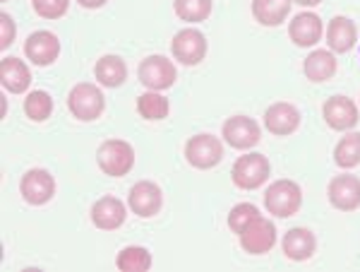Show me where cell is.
Segmentation results:
<instances>
[{"instance_id":"obj_23","label":"cell","mask_w":360,"mask_h":272,"mask_svg":"<svg viewBox=\"0 0 360 272\" xmlns=\"http://www.w3.org/2000/svg\"><path fill=\"white\" fill-rule=\"evenodd\" d=\"M94 78L98 80V85L103 87H120L127 80V66L120 56H103L96 61L94 66Z\"/></svg>"},{"instance_id":"obj_32","label":"cell","mask_w":360,"mask_h":272,"mask_svg":"<svg viewBox=\"0 0 360 272\" xmlns=\"http://www.w3.org/2000/svg\"><path fill=\"white\" fill-rule=\"evenodd\" d=\"M77 3L82 5V8H86V10H98L101 5H106L108 0H77Z\"/></svg>"},{"instance_id":"obj_17","label":"cell","mask_w":360,"mask_h":272,"mask_svg":"<svg viewBox=\"0 0 360 272\" xmlns=\"http://www.w3.org/2000/svg\"><path fill=\"white\" fill-rule=\"evenodd\" d=\"M0 85L10 94H25L32 85V73H29L27 63L15 56H5L0 61Z\"/></svg>"},{"instance_id":"obj_27","label":"cell","mask_w":360,"mask_h":272,"mask_svg":"<svg viewBox=\"0 0 360 272\" xmlns=\"http://www.w3.org/2000/svg\"><path fill=\"white\" fill-rule=\"evenodd\" d=\"M25 113L34 123H44L46 118H51V113H53V99H51L49 92L44 89L29 92L25 99Z\"/></svg>"},{"instance_id":"obj_22","label":"cell","mask_w":360,"mask_h":272,"mask_svg":"<svg viewBox=\"0 0 360 272\" xmlns=\"http://www.w3.org/2000/svg\"><path fill=\"white\" fill-rule=\"evenodd\" d=\"M291 0H252V17L262 27H278L291 15Z\"/></svg>"},{"instance_id":"obj_13","label":"cell","mask_w":360,"mask_h":272,"mask_svg":"<svg viewBox=\"0 0 360 272\" xmlns=\"http://www.w3.org/2000/svg\"><path fill=\"white\" fill-rule=\"evenodd\" d=\"M25 56L34 66L46 68L51 63L58 61L60 56V42L53 32H46V29H39V32L29 34L27 42H25Z\"/></svg>"},{"instance_id":"obj_9","label":"cell","mask_w":360,"mask_h":272,"mask_svg":"<svg viewBox=\"0 0 360 272\" xmlns=\"http://www.w3.org/2000/svg\"><path fill=\"white\" fill-rule=\"evenodd\" d=\"M221 135L229 147L233 149H250L262 140V128L255 118L250 116H231L226 118Z\"/></svg>"},{"instance_id":"obj_1","label":"cell","mask_w":360,"mask_h":272,"mask_svg":"<svg viewBox=\"0 0 360 272\" xmlns=\"http://www.w3.org/2000/svg\"><path fill=\"white\" fill-rule=\"evenodd\" d=\"M300 205H303V190L295 181L288 178H278L264 190V207L269 215L278 219H286L298 215Z\"/></svg>"},{"instance_id":"obj_33","label":"cell","mask_w":360,"mask_h":272,"mask_svg":"<svg viewBox=\"0 0 360 272\" xmlns=\"http://www.w3.org/2000/svg\"><path fill=\"white\" fill-rule=\"evenodd\" d=\"M293 5H300V8H315V5H319L322 0H291Z\"/></svg>"},{"instance_id":"obj_7","label":"cell","mask_w":360,"mask_h":272,"mask_svg":"<svg viewBox=\"0 0 360 272\" xmlns=\"http://www.w3.org/2000/svg\"><path fill=\"white\" fill-rule=\"evenodd\" d=\"M171 54L178 63H183V66H188V68L200 66L207 58V37L200 29H193V27L180 29L171 42Z\"/></svg>"},{"instance_id":"obj_19","label":"cell","mask_w":360,"mask_h":272,"mask_svg":"<svg viewBox=\"0 0 360 272\" xmlns=\"http://www.w3.org/2000/svg\"><path fill=\"white\" fill-rule=\"evenodd\" d=\"M288 37L300 49H310L322 39V20L315 13H300L295 15L288 25Z\"/></svg>"},{"instance_id":"obj_24","label":"cell","mask_w":360,"mask_h":272,"mask_svg":"<svg viewBox=\"0 0 360 272\" xmlns=\"http://www.w3.org/2000/svg\"><path fill=\"white\" fill-rule=\"evenodd\" d=\"M137 113L147 120H164L171 113V104L164 94L149 89L142 97H137Z\"/></svg>"},{"instance_id":"obj_34","label":"cell","mask_w":360,"mask_h":272,"mask_svg":"<svg viewBox=\"0 0 360 272\" xmlns=\"http://www.w3.org/2000/svg\"><path fill=\"white\" fill-rule=\"evenodd\" d=\"M3 3H5V0H3Z\"/></svg>"},{"instance_id":"obj_28","label":"cell","mask_w":360,"mask_h":272,"mask_svg":"<svg viewBox=\"0 0 360 272\" xmlns=\"http://www.w3.org/2000/svg\"><path fill=\"white\" fill-rule=\"evenodd\" d=\"M173 10L183 22H205L212 15V0H173Z\"/></svg>"},{"instance_id":"obj_15","label":"cell","mask_w":360,"mask_h":272,"mask_svg":"<svg viewBox=\"0 0 360 272\" xmlns=\"http://www.w3.org/2000/svg\"><path fill=\"white\" fill-rule=\"evenodd\" d=\"M264 128L276 137L293 135L300 128V111L288 101H276L264 111Z\"/></svg>"},{"instance_id":"obj_5","label":"cell","mask_w":360,"mask_h":272,"mask_svg":"<svg viewBox=\"0 0 360 272\" xmlns=\"http://www.w3.org/2000/svg\"><path fill=\"white\" fill-rule=\"evenodd\" d=\"M185 157H188V164L195 166V169H214L224 159V142L219 137L209 135V132H200V135L190 137L188 144H185Z\"/></svg>"},{"instance_id":"obj_30","label":"cell","mask_w":360,"mask_h":272,"mask_svg":"<svg viewBox=\"0 0 360 272\" xmlns=\"http://www.w3.org/2000/svg\"><path fill=\"white\" fill-rule=\"evenodd\" d=\"M32 8L44 20H60L68 13L70 0H32Z\"/></svg>"},{"instance_id":"obj_25","label":"cell","mask_w":360,"mask_h":272,"mask_svg":"<svg viewBox=\"0 0 360 272\" xmlns=\"http://www.w3.org/2000/svg\"><path fill=\"white\" fill-rule=\"evenodd\" d=\"M334 161L341 169H353L360 164V132H346L334 147Z\"/></svg>"},{"instance_id":"obj_21","label":"cell","mask_w":360,"mask_h":272,"mask_svg":"<svg viewBox=\"0 0 360 272\" xmlns=\"http://www.w3.org/2000/svg\"><path fill=\"white\" fill-rule=\"evenodd\" d=\"M336 68H339V63H336L334 51H322V49L312 51V54L307 56L305 63H303L305 78L310 80V82H315V85L329 82V80L336 75Z\"/></svg>"},{"instance_id":"obj_6","label":"cell","mask_w":360,"mask_h":272,"mask_svg":"<svg viewBox=\"0 0 360 272\" xmlns=\"http://www.w3.org/2000/svg\"><path fill=\"white\" fill-rule=\"evenodd\" d=\"M137 78L147 89L164 92L168 87L176 85L178 73H176V66H173L166 56H147L142 63H139Z\"/></svg>"},{"instance_id":"obj_26","label":"cell","mask_w":360,"mask_h":272,"mask_svg":"<svg viewBox=\"0 0 360 272\" xmlns=\"http://www.w3.org/2000/svg\"><path fill=\"white\" fill-rule=\"evenodd\" d=\"M120 272H144L152 268V253L142 246H127L115 258Z\"/></svg>"},{"instance_id":"obj_16","label":"cell","mask_w":360,"mask_h":272,"mask_svg":"<svg viewBox=\"0 0 360 272\" xmlns=\"http://www.w3.org/2000/svg\"><path fill=\"white\" fill-rule=\"evenodd\" d=\"M125 217H127V207L123 205V200L113 198V195L98 198L91 205V222H94L96 229L103 231L120 229L125 224Z\"/></svg>"},{"instance_id":"obj_8","label":"cell","mask_w":360,"mask_h":272,"mask_svg":"<svg viewBox=\"0 0 360 272\" xmlns=\"http://www.w3.org/2000/svg\"><path fill=\"white\" fill-rule=\"evenodd\" d=\"M238 239H240V248L250 256H264L276 244V227L271 219H264L259 215L238 234Z\"/></svg>"},{"instance_id":"obj_2","label":"cell","mask_w":360,"mask_h":272,"mask_svg":"<svg viewBox=\"0 0 360 272\" xmlns=\"http://www.w3.org/2000/svg\"><path fill=\"white\" fill-rule=\"evenodd\" d=\"M96 164L106 176L123 178L135 166V149L125 140H106L96 149Z\"/></svg>"},{"instance_id":"obj_4","label":"cell","mask_w":360,"mask_h":272,"mask_svg":"<svg viewBox=\"0 0 360 272\" xmlns=\"http://www.w3.org/2000/svg\"><path fill=\"white\" fill-rule=\"evenodd\" d=\"M68 109L77 120L89 123V120H96L98 116L103 113V109H106V99H103V92L98 89L96 85L79 82V85H75L72 89H70Z\"/></svg>"},{"instance_id":"obj_20","label":"cell","mask_w":360,"mask_h":272,"mask_svg":"<svg viewBox=\"0 0 360 272\" xmlns=\"http://www.w3.org/2000/svg\"><path fill=\"white\" fill-rule=\"evenodd\" d=\"M356 42H358V29L353 25V20L341 17V15L329 20V25H327L329 51H334V54H348V51L356 46Z\"/></svg>"},{"instance_id":"obj_12","label":"cell","mask_w":360,"mask_h":272,"mask_svg":"<svg viewBox=\"0 0 360 272\" xmlns=\"http://www.w3.org/2000/svg\"><path fill=\"white\" fill-rule=\"evenodd\" d=\"M20 193L29 205H46L56 195V178L46 169H29L20 181Z\"/></svg>"},{"instance_id":"obj_29","label":"cell","mask_w":360,"mask_h":272,"mask_svg":"<svg viewBox=\"0 0 360 272\" xmlns=\"http://www.w3.org/2000/svg\"><path fill=\"white\" fill-rule=\"evenodd\" d=\"M257 217H259V210L252 202H240V205H236L233 210L229 212V229L233 231V234H240V231Z\"/></svg>"},{"instance_id":"obj_14","label":"cell","mask_w":360,"mask_h":272,"mask_svg":"<svg viewBox=\"0 0 360 272\" xmlns=\"http://www.w3.org/2000/svg\"><path fill=\"white\" fill-rule=\"evenodd\" d=\"M329 202L332 207L341 212H353L360 207V178L351 176V173H344V176H334L329 181L327 188Z\"/></svg>"},{"instance_id":"obj_10","label":"cell","mask_w":360,"mask_h":272,"mask_svg":"<svg viewBox=\"0 0 360 272\" xmlns=\"http://www.w3.org/2000/svg\"><path fill=\"white\" fill-rule=\"evenodd\" d=\"M322 116H324V123L329 125L332 130H353L360 120V111L356 106V101L348 99V97H329L322 106Z\"/></svg>"},{"instance_id":"obj_31","label":"cell","mask_w":360,"mask_h":272,"mask_svg":"<svg viewBox=\"0 0 360 272\" xmlns=\"http://www.w3.org/2000/svg\"><path fill=\"white\" fill-rule=\"evenodd\" d=\"M15 34H17L15 20L8 13H0V49H8L15 42Z\"/></svg>"},{"instance_id":"obj_3","label":"cell","mask_w":360,"mask_h":272,"mask_svg":"<svg viewBox=\"0 0 360 272\" xmlns=\"http://www.w3.org/2000/svg\"><path fill=\"white\" fill-rule=\"evenodd\" d=\"M271 173V164L264 154L250 152L236 159L233 169H231V178L240 190H257L264 186V181Z\"/></svg>"},{"instance_id":"obj_18","label":"cell","mask_w":360,"mask_h":272,"mask_svg":"<svg viewBox=\"0 0 360 272\" xmlns=\"http://www.w3.org/2000/svg\"><path fill=\"white\" fill-rule=\"evenodd\" d=\"M281 248H283V256H286L288 260H293V263L310 260L312 253H315V248H317L315 234L305 227H293L283 234Z\"/></svg>"},{"instance_id":"obj_11","label":"cell","mask_w":360,"mask_h":272,"mask_svg":"<svg viewBox=\"0 0 360 272\" xmlns=\"http://www.w3.org/2000/svg\"><path fill=\"white\" fill-rule=\"evenodd\" d=\"M127 205L135 212L137 217L142 219H152L161 212V205H164V193L156 186L154 181H139L130 188V195H127Z\"/></svg>"}]
</instances>
